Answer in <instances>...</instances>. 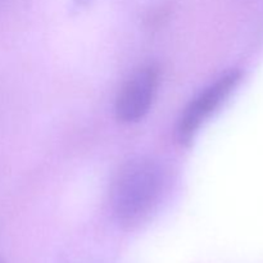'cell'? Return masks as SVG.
<instances>
[{"label":"cell","mask_w":263,"mask_h":263,"mask_svg":"<svg viewBox=\"0 0 263 263\" xmlns=\"http://www.w3.org/2000/svg\"><path fill=\"white\" fill-rule=\"evenodd\" d=\"M164 189L162 167L151 158H135L118 172L110 193L116 221L125 229H134L151 216Z\"/></svg>","instance_id":"obj_1"},{"label":"cell","mask_w":263,"mask_h":263,"mask_svg":"<svg viewBox=\"0 0 263 263\" xmlns=\"http://www.w3.org/2000/svg\"><path fill=\"white\" fill-rule=\"evenodd\" d=\"M243 73L238 69L228 72L217 81L205 87L197 98L189 103L177 123L176 136L181 145H189L194 140L203 123L225 103L231 92L241 81Z\"/></svg>","instance_id":"obj_2"},{"label":"cell","mask_w":263,"mask_h":263,"mask_svg":"<svg viewBox=\"0 0 263 263\" xmlns=\"http://www.w3.org/2000/svg\"><path fill=\"white\" fill-rule=\"evenodd\" d=\"M159 86V71L154 64H148L126 81L116 99V117L122 123H134L143 120L151 109Z\"/></svg>","instance_id":"obj_3"},{"label":"cell","mask_w":263,"mask_h":263,"mask_svg":"<svg viewBox=\"0 0 263 263\" xmlns=\"http://www.w3.org/2000/svg\"><path fill=\"white\" fill-rule=\"evenodd\" d=\"M0 263H5V261L3 258H0Z\"/></svg>","instance_id":"obj_4"}]
</instances>
